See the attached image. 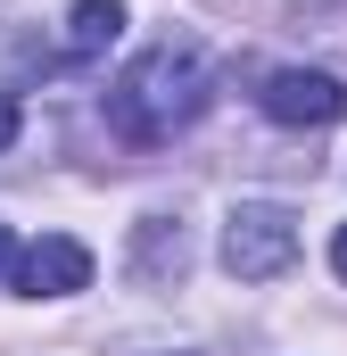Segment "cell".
<instances>
[{
  "instance_id": "obj_1",
  "label": "cell",
  "mask_w": 347,
  "mask_h": 356,
  "mask_svg": "<svg viewBox=\"0 0 347 356\" xmlns=\"http://www.w3.org/2000/svg\"><path fill=\"white\" fill-rule=\"evenodd\" d=\"M207 99H215V75H207V50L182 33V42H149L124 75H116V91H108V124L133 141V149H158V141H174V133H190L198 116H207Z\"/></svg>"
},
{
  "instance_id": "obj_2",
  "label": "cell",
  "mask_w": 347,
  "mask_h": 356,
  "mask_svg": "<svg viewBox=\"0 0 347 356\" xmlns=\"http://www.w3.org/2000/svg\"><path fill=\"white\" fill-rule=\"evenodd\" d=\"M223 266H232V282H281V273L298 266V216H289V207H264V199L232 207V224H223Z\"/></svg>"
},
{
  "instance_id": "obj_3",
  "label": "cell",
  "mask_w": 347,
  "mask_h": 356,
  "mask_svg": "<svg viewBox=\"0 0 347 356\" xmlns=\"http://www.w3.org/2000/svg\"><path fill=\"white\" fill-rule=\"evenodd\" d=\"M257 108L273 124H289V133H314V124H339L347 116V83L323 75V67H273L264 91H257Z\"/></svg>"
},
{
  "instance_id": "obj_4",
  "label": "cell",
  "mask_w": 347,
  "mask_h": 356,
  "mask_svg": "<svg viewBox=\"0 0 347 356\" xmlns=\"http://www.w3.org/2000/svg\"><path fill=\"white\" fill-rule=\"evenodd\" d=\"M17 290H25V298H75V290H91V249L75 241V232H42V241H25Z\"/></svg>"
},
{
  "instance_id": "obj_5",
  "label": "cell",
  "mask_w": 347,
  "mask_h": 356,
  "mask_svg": "<svg viewBox=\"0 0 347 356\" xmlns=\"http://www.w3.org/2000/svg\"><path fill=\"white\" fill-rule=\"evenodd\" d=\"M133 266L149 273V282H182V273H190V232H182V216H149V224L133 232Z\"/></svg>"
},
{
  "instance_id": "obj_6",
  "label": "cell",
  "mask_w": 347,
  "mask_h": 356,
  "mask_svg": "<svg viewBox=\"0 0 347 356\" xmlns=\"http://www.w3.org/2000/svg\"><path fill=\"white\" fill-rule=\"evenodd\" d=\"M124 42V0H75L67 17V58H108Z\"/></svg>"
},
{
  "instance_id": "obj_7",
  "label": "cell",
  "mask_w": 347,
  "mask_h": 356,
  "mask_svg": "<svg viewBox=\"0 0 347 356\" xmlns=\"http://www.w3.org/2000/svg\"><path fill=\"white\" fill-rule=\"evenodd\" d=\"M17 133H25V108H17V91H0V149H17Z\"/></svg>"
},
{
  "instance_id": "obj_8",
  "label": "cell",
  "mask_w": 347,
  "mask_h": 356,
  "mask_svg": "<svg viewBox=\"0 0 347 356\" xmlns=\"http://www.w3.org/2000/svg\"><path fill=\"white\" fill-rule=\"evenodd\" d=\"M17 257H25V249H17V241L0 232V282H17Z\"/></svg>"
},
{
  "instance_id": "obj_9",
  "label": "cell",
  "mask_w": 347,
  "mask_h": 356,
  "mask_svg": "<svg viewBox=\"0 0 347 356\" xmlns=\"http://www.w3.org/2000/svg\"><path fill=\"white\" fill-rule=\"evenodd\" d=\"M331 266H339V282H347V224L331 232Z\"/></svg>"
}]
</instances>
